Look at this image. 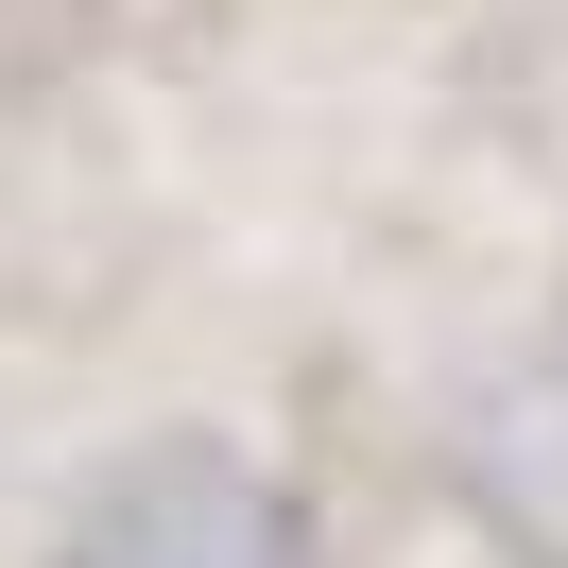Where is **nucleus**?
Instances as JSON below:
<instances>
[{"mask_svg": "<svg viewBox=\"0 0 568 568\" xmlns=\"http://www.w3.org/2000/svg\"><path fill=\"white\" fill-rule=\"evenodd\" d=\"M52 568H311V517H293L276 465L173 430V448H139V465L70 517V551H52Z\"/></svg>", "mask_w": 568, "mask_h": 568, "instance_id": "nucleus-1", "label": "nucleus"}]
</instances>
